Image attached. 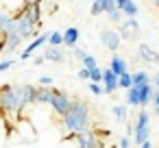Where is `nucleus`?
Returning <instances> with one entry per match:
<instances>
[{"instance_id": "obj_30", "label": "nucleus", "mask_w": 159, "mask_h": 148, "mask_svg": "<svg viewBox=\"0 0 159 148\" xmlns=\"http://www.w3.org/2000/svg\"><path fill=\"white\" fill-rule=\"evenodd\" d=\"M100 13H105V11H102V5H100V0H94V2H92V16H100Z\"/></svg>"}, {"instance_id": "obj_38", "label": "nucleus", "mask_w": 159, "mask_h": 148, "mask_svg": "<svg viewBox=\"0 0 159 148\" xmlns=\"http://www.w3.org/2000/svg\"><path fill=\"white\" fill-rule=\"evenodd\" d=\"M139 148H152V144H150V139H148V141H144V144H139Z\"/></svg>"}, {"instance_id": "obj_37", "label": "nucleus", "mask_w": 159, "mask_h": 148, "mask_svg": "<svg viewBox=\"0 0 159 148\" xmlns=\"http://www.w3.org/2000/svg\"><path fill=\"white\" fill-rule=\"evenodd\" d=\"M33 61H35V65H42V63H44V61H46V59H44V57H42V55H37V57H35V59H33Z\"/></svg>"}, {"instance_id": "obj_36", "label": "nucleus", "mask_w": 159, "mask_h": 148, "mask_svg": "<svg viewBox=\"0 0 159 148\" xmlns=\"http://www.w3.org/2000/svg\"><path fill=\"white\" fill-rule=\"evenodd\" d=\"M79 78H89V72L83 68V70H79Z\"/></svg>"}, {"instance_id": "obj_15", "label": "nucleus", "mask_w": 159, "mask_h": 148, "mask_svg": "<svg viewBox=\"0 0 159 148\" xmlns=\"http://www.w3.org/2000/svg\"><path fill=\"white\" fill-rule=\"evenodd\" d=\"M79 37H81V31L79 29H74V26H70L66 33H63V44L66 46H76V42H79Z\"/></svg>"}, {"instance_id": "obj_26", "label": "nucleus", "mask_w": 159, "mask_h": 148, "mask_svg": "<svg viewBox=\"0 0 159 148\" xmlns=\"http://www.w3.org/2000/svg\"><path fill=\"white\" fill-rule=\"evenodd\" d=\"M111 113H113L120 122H124V120H126V107H124V105H116V107L111 109Z\"/></svg>"}, {"instance_id": "obj_19", "label": "nucleus", "mask_w": 159, "mask_h": 148, "mask_svg": "<svg viewBox=\"0 0 159 148\" xmlns=\"http://www.w3.org/2000/svg\"><path fill=\"white\" fill-rule=\"evenodd\" d=\"M126 102H129V107H137V105H139L137 87H129V89H126Z\"/></svg>"}, {"instance_id": "obj_8", "label": "nucleus", "mask_w": 159, "mask_h": 148, "mask_svg": "<svg viewBox=\"0 0 159 148\" xmlns=\"http://www.w3.org/2000/svg\"><path fill=\"white\" fill-rule=\"evenodd\" d=\"M46 42H48V33H44V35H37L35 39H31V44L24 48V52H20V59H22V61H24V59H31V57H33V52H35L37 48H42Z\"/></svg>"}, {"instance_id": "obj_18", "label": "nucleus", "mask_w": 159, "mask_h": 148, "mask_svg": "<svg viewBox=\"0 0 159 148\" xmlns=\"http://www.w3.org/2000/svg\"><path fill=\"white\" fill-rule=\"evenodd\" d=\"M150 78H148V74L144 72V70H137L135 74H131V83H133V87H139V85H146Z\"/></svg>"}, {"instance_id": "obj_25", "label": "nucleus", "mask_w": 159, "mask_h": 148, "mask_svg": "<svg viewBox=\"0 0 159 148\" xmlns=\"http://www.w3.org/2000/svg\"><path fill=\"white\" fill-rule=\"evenodd\" d=\"M81 61H83V68H85V70H94V68H98V63H96V57H94V55H85Z\"/></svg>"}, {"instance_id": "obj_23", "label": "nucleus", "mask_w": 159, "mask_h": 148, "mask_svg": "<svg viewBox=\"0 0 159 148\" xmlns=\"http://www.w3.org/2000/svg\"><path fill=\"white\" fill-rule=\"evenodd\" d=\"M48 42H50V46H52V48H59V46L63 44V33H59V31L48 33Z\"/></svg>"}, {"instance_id": "obj_13", "label": "nucleus", "mask_w": 159, "mask_h": 148, "mask_svg": "<svg viewBox=\"0 0 159 148\" xmlns=\"http://www.w3.org/2000/svg\"><path fill=\"white\" fill-rule=\"evenodd\" d=\"M52 87H37L35 89V105H50Z\"/></svg>"}, {"instance_id": "obj_28", "label": "nucleus", "mask_w": 159, "mask_h": 148, "mask_svg": "<svg viewBox=\"0 0 159 148\" xmlns=\"http://www.w3.org/2000/svg\"><path fill=\"white\" fill-rule=\"evenodd\" d=\"M100 5H102V11L105 13H111L116 9V0H100Z\"/></svg>"}, {"instance_id": "obj_17", "label": "nucleus", "mask_w": 159, "mask_h": 148, "mask_svg": "<svg viewBox=\"0 0 159 148\" xmlns=\"http://www.w3.org/2000/svg\"><path fill=\"white\" fill-rule=\"evenodd\" d=\"M18 128H20V133L24 135V139H29V141H33L35 139V128H31L29 126V120H18Z\"/></svg>"}, {"instance_id": "obj_29", "label": "nucleus", "mask_w": 159, "mask_h": 148, "mask_svg": "<svg viewBox=\"0 0 159 148\" xmlns=\"http://www.w3.org/2000/svg\"><path fill=\"white\" fill-rule=\"evenodd\" d=\"M107 16H109V20H111V22H116V24H120V22H122V11H120V9H113V11H111V13H107Z\"/></svg>"}, {"instance_id": "obj_5", "label": "nucleus", "mask_w": 159, "mask_h": 148, "mask_svg": "<svg viewBox=\"0 0 159 148\" xmlns=\"http://www.w3.org/2000/svg\"><path fill=\"white\" fill-rule=\"evenodd\" d=\"M35 89L33 85H16V94H18V100H20V107H29V105H35Z\"/></svg>"}, {"instance_id": "obj_22", "label": "nucleus", "mask_w": 159, "mask_h": 148, "mask_svg": "<svg viewBox=\"0 0 159 148\" xmlns=\"http://www.w3.org/2000/svg\"><path fill=\"white\" fill-rule=\"evenodd\" d=\"M124 16H129V18H135L137 16V5L133 2V0H126V2H124V7L120 9Z\"/></svg>"}, {"instance_id": "obj_7", "label": "nucleus", "mask_w": 159, "mask_h": 148, "mask_svg": "<svg viewBox=\"0 0 159 148\" xmlns=\"http://www.w3.org/2000/svg\"><path fill=\"white\" fill-rule=\"evenodd\" d=\"M100 42H102V46H105L107 50H118L120 44H122L118 31H111V29H105V31L100 33Z\"/></svg>"}, {"instance_id": "obj_40", "label": "nucleus", "mask_w": 159, "mask_h": 148, "mask_svg": "<svg viewBox=\"0 0 159 148\" xmlns=\"http://www.w3.org/2000/svg\"><path fill=\"white\" fill-rule=\"evenodd\" d=\"M155 87H159V72L155 74Z\"/></svg>"}, {"instance_id": "obj_14", "label": "nucleus", "mask_w": 159, "mask_h": 148, "mask_svg": "<svg viewBox=\"0 0 159 148\" xmlns=\"http://www.w3.org/2000/svg\"><path fill=\"white\" fill-rule=\"evenodd\" d=\"M137 94H139V107H144V105H148L150 100H152V87H150V83H146V85H139L137 87Z\"/></svg>"}, {"instance_id": "obj_16", "label": "nucleus", "mask_w": 159, "mask_h": 148, "mask_svg": "<svg viewBox=\"0 0 159 148\" xmlns=\"http://www.w3.org/2000/svg\"><path fill=\"white\" fill-rule=\"evenodd\" d=\"M2 5H5V11L16 16L18 11H22V7L26 5V0H2Z\"/></svg>"}, {"instance_id": "obj_10", "label": "nucleus", "mask_w": 159, "mask_h": 148, "mask_svg": "<svg viewBox=\"0 0 159 148\" xmlns=\"http://www.w3.org/2000/svg\"><path fill=\"white\" fill-rule=\"evenodd\" d=\"M102 92H107V94H113L116 89H118V76L111 72V70H102Z\"/></svg>"}, {"instance_id": "obj_20", "label": "nucleus", "mask_w": 159, "mask_h": 148, "mask_svg": "<svg viewBox=\"0 0 159 148\" xmlns=\"http://www.w3.org/2000/svg\"><path fill=\"white\" fill-rule=\"evenodd\" d=\"M44 59H48V61H63L66 55L61 52V48H50V50L44 55Z\"/></svg>"}, {"instance_id": "obj_1", "label": "nucleus", "mask_w": 159, "mask_h": 148, "mask_svg": "<svg viewBox=\"0 0 159 148\" xmlns=\"http://www.w3.org/2000/svg\"><path fill=\"white\" fill-rule=\"evenodd\" d=\"M61 124L68 133L72 135H79V133H85L87 126H89V105L81 98L72 100L70 109L66 111V115L61 118Z\"/></svg>"}, {"instance_id": "obj_35", "label": "nucleus", "mask_w": 159, "mask_h": 148, "mask_svg": "<svg viewBox=\"0 0 159 148\" xmlns=\"http://www.w3.org/2000/svg\"><path fill=\"white\" fill-rule=\"evenodd\" d=\"M39 85H46V87H48V85H52V78H50V76H42V78H39Z\"/></svg>"}, {"instance_id": "obj_32", "label": "nucleus", "mask_w": 159, "mask_h": 148, "mask_svg": "<svg viewBox=\"0 0 159 148\" xmlns=\"http://www.w3.org/2000/svg\"><path fill=\"white\" fill-rule=\"evenodd\" d=\"M13 65V59H7V61H0V72H5V70H9Z\"/></svg>"}, {"instance_id": "obj_21", "label": "nucleus", "mask_w": 159, "mask_h": 148, "mask_svg": "<svg viewBox=\"0 0 159 148\" xmlns=\"http://www.w3.org/2000/svg\"><path fill=\"white\" fill-rule=\"evenodd\" d=\"M76 141H79V148H92V133H79L76 135Z\"/></svg>"}, {"instance_id": "obj_11", "label": "nucleus", "mask_w": 159, "mask_h": 148, "mask_svg": "<svg viewBox=\"0 0 159 148\" xmlns=\"http://www.w3.org/2000/svg\"><path fill=\"white\" fill-rule=\"evenodd\" d=\"M16 31V18L7 11H0V35H7Z\"/></svg>"}, {"instance_id": "obj_33", "label": "nucleus", "mask_w": 159, "mask_h": 148, "mask_svg": "<svg viewBox=\"0 0 159 148\" xmlns=\"http://www.w3.org/2000/svg\"><path fill=\"white\" fill-rule=\"evenodd\" d=\"M72 55H74V57H76V59H83V57H85V55H87V52H85V50H81V48H76V46H74V50H72Z\"/></svg>"}, {"instance_id": "obj_3", "label": "nucleus", "mask_w": 159, "mask_h": 148, "mask_svg": "<svg viewBox=\"0 0 159 148\" xmlns=\"http://www.w3.org/2000/svg\"><path fill=\"white\" fill-rule=\"evenodd\" d=\"M133 133H135V144L148 141V137H150V115H148L146 109H139L137 122H135V126H133Z\"/></svg>"}, {"instance_id": "obj_9", "label": "nucleus", "mask_w": 159, "mask_h": 148, "mask_svg": "<svg viewBox=\"0 0 159 148\" xmlns=\"http://www.w3.org/2000/svg\"><path fill=\"white\" fill-rule=\"evenodd\" d=\"M137 59L146 61V63H159V52H155L150 46L146 44H139L137 46Z\"/></svg>"}, {"instance_id": "obj_27", "label": "nucleus", "mask_w": 159, "mask_h": 148, "mask_svg": "<svg viewBox=\"0 0 159 148\" xmlns=\"http://www.w3.org/2000/svg\"><path fill=\"white\" fill-rule=\"evenodd\" d=\"M89 72V81L92 83H100L102 81V70L100 68H94V70H87Z\"/></svg>"}, {"instance_id": "obj_34", "label": "nucleus", "mask_w": 159, "mask_h": 148, "mask_svg": "<svg viewBox=\"0 0 159 148\" xmlns=\"http://www.w3.org/2000/svg\"><path fill=\"white\" fill-rule=\"evenodd\" d=\"M118 146H120V148H129V146H131V139H129V137H120Z\"/></svg>"}, {"instance_id": "obj_41", "label": "nucleus", "mask_w": 159, "mask_h": 148, "mask_svg": "<svg viewBox=\"0 0 159 148\" xmlns=\"http://www.w3.org/2000/svg\"><path fill=\"white\" fill-rule=\"evenodd\" d=\"M155 113H157V115H159V105H155Z\"/></svg>"}, {"instance_id": "obj_2", "label": "nucleus", "mask_w": 159, "mask_h": 148, "mask_svg": "<svg viewBox=\"0 0 159 148\" xmlns=\"http://www.w3.org/2000/svg\"><path fill=\"white\" fill-rule=\"evenodd\" d=\"M22 107L16 94V85H0V113L7 118V115H18Z\"/></svg>"}, {"instance_id": "obj_12", "label": "nucleus", "mask_w": 159, "mask_h": 148, "mask_svg": "<svg viewBox=\"0 0 159 148\" xmlns=\"http://www.w3.org/2000/svg\"><path fill=\"white\" fill-rule=\"evenodd\" d=\"M116 76H120V74H124V72H129V63L120 57V55H113L111 57V68H109Z\"/></svg>"}, {"instance_id": "obj_24", "label": "nucleus", "mask_w": 159, "mask_h": 148, "mask_svg": "<svg viewBox=\"0 0 159 148\" xmlns=\"http://www.w3.org/2000/svg\"><path fill=\"white\" fill-rule=\"evenodd\" d=\"M118 87H124V89L133 87V83H131V72H124V74L118 76Z\"/></svg>"}, {"instance_id": "obj_4", "label": "nucleus", "mask_w": 159, "mask_h": 148, "mask_svg": "<svg viewBox=\"0 0 159 148\" xmlns=\"http://www.w3.org/2000/svg\"><path fill=\"white\" fill-rule=\"evenodd\" d=\"M70 105H72V98L66 94V92H61V89H55L52 87V100H50V107H52V111L57 113V115H66V111L70 109Z\"/></svg>"}, {"instance_id": "obj_6", "label": "nucleus", "mask_w": 159, "mask_h": 148, "mask_svg": "<svg viewBox=\"0 0 159 148\" xmlns=\"http://www.w3.org/2000/svg\"><path fill=\"white\" fill-rule=\"evenodd\" d=\"M137 33H139V26H137L135 18H129L126 22H120V31H118L120 39H135Z\"/></svg>"}, {"instance_id": "obj_31", "label": "nucleus", "mask_w": 159, "mask_h": 148, "mask_svg": "<svg viewBox=\"0 0 159 148\" xmlns=\"http://www.w3.org/2000/svg\"><path fill=\"white\" fill-rule=\"evenodd\" d=\"M89 92L94 96H98V94H102V85L100 83H89Z\"/></svg>"}, {"instance_id": "obj_39", "label": "nucleus", "mask_w": 159, "mask_h": 148, "mask_svg": "<svg viewBox=\"0 0 159 148\" xmlns=\"http://www.w3.org/2000/svg\"><path fill=\"white\" fill-rule=\"evenodd\" d=\"M152 100H155V105H159V92H157V94H152Z\"/></svg>"}]
</instances>
